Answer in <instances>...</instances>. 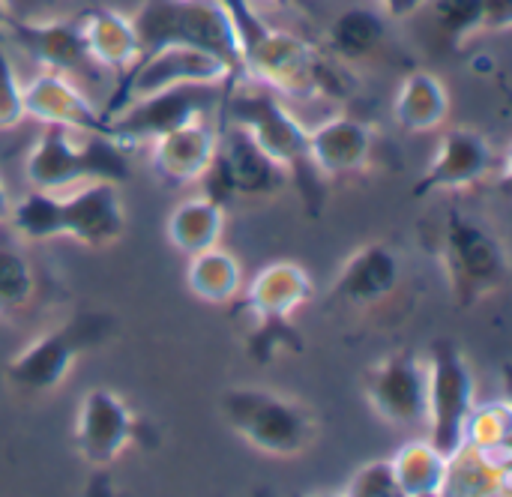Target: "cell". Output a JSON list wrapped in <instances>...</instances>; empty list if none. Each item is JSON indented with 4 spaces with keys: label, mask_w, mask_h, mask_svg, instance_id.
<instances>
[{
    "label": "cell",
    "mask_w": 512,
    "mask_h": 497,
    "mask_svg": "<svg viewBox=\"0 0 512 497\" xmlns=\"http://www.w3.org/2000/svg\"><path fill=\"white\" fill-rule=\"evenodd\" d=\"M27 120L24 111V84L15 75V66L6 54V45L0 39V132H9Z\"/></svg>",
    "instance_id": "cell-34"
},
{
    "label": "cell",
    "mask_w": 512,
    "mask_h": 497,
    "mask_svg": "<svg viewBox=\"0 0 512 497\" xmlns=\"http://www.w3.org/2000/svg\"><path fill=\"white\" fill-rule=\"evenodd\" d=\"M450 111H453L450 90L435 72L411 69L399 81V90L393 96V120L399 129L411 135L438 132L441 126H447Z\"/></svg>",
    "instance_id": "cell-23"
},
{
    "label": "cell",
    "mask_w": 512,
    "mask_h": 497,
    "mask_svg": "<svg viewBox=\"0 0 512 497\" xmlns=\"http://www.w3.org/2000/svg\"><path fill=\"white\" fill-rule=\"evenodd\" d=\"M132 18L141 57L168 48H198L219 57L243 84V57L234 18L222 0H144Z\"/></svg>",
    "instance_id": "cell-3"
},
{
    "label": "cell",
    "mask_w": 512,
    "mask_h": 497,
    "mask_svg": "<svg viewBox=\"0 0 512 497\" xmlns=\"http://www.w3.org/2000/svg\"><path fill=\"white\" fill-rule=\"evenodd\" d=\"M441 270L453 303L459 309H474L507 285L510 255L492 228L450 207L441 228Z\"/></svg>",
    "instance_id": "cell-7"
},
{
    "label": "cell",
    "mask_w": 512,
    "mask_h": 497,
    "mask_svg": "<svg viewBox=\"0 0 512 497\" xmlns=\"http://www.w3.org/2000/svg\"><path fill=\"white\" fill-rule=\"evenodd\" d=\"M426 372H429L426 438L444 456H453L465 441V423L477 402L474 369L453 339H438L429 351Z\"/></svg>",
    "instance_id": "cell-9"
},
{
    "label": "cell",
    "mask_w": 512,
    "mask_h": 497,
    "mask_svg": "<svg viewBox=\"0 0 512 497\" xmlns=\"http://www.w3.org/2000/svg\"><path fill=\"white\" fill-rule=\"evenodd\" d=\"M510 18L512 0H435V21L453 45L477 33H504Z\"/></svg>",
    "instance_id": "cell-30"
},
{
    "label": "cell",
    "mask_w": 512,
    "mask_h": 497,
    "mask_svg": "<svg viewBox=\"0 0 512 497\" xmlns=\"http://www.w3.org/2000/svg\"><path fill=\"white\" fill-rule=\"evenodd\" d=\"M9 207H12V201H9V192H6V186H3V180H0V222L9 216Z\"/></svg>",
    "instance_id": "cell-36"
},
{
    "label": "cell",
    "mask_w": 512,
    "mask_h": 497,
    "mask_svg": "<svg viewBox=\"0 0 512 497\" xmlns=\"http://www.w3.org/2000/svg\"><path fill=\"white\" fill-rule=\"evenodd\" d=\"M6 222L24 243H48V240L63 237L60 192L30 189L21 201H12Z\"/></svg>",
    "instance_id": "cell-32"
},
{
    "label": "cell",
    "mask_w": 512,
    "mask_h": 497,
    "mask_svg": "<svg viewBox=\"0 0 512 497\" xmlns=\"http://www.w3.org/2000/svg\"><path fill=\"white\" fill-rule=\"evenodd\" d=\"M512 489V462H495L471 447H459L447 459L441 495L447 497H504Z\"/></svg>",
    "instance_id": "cell-26"
},
{
    "label": "cell",
    "mask_w": 512,
    "mask_h": 497,
    "mask_svg": "<svg viewBox=\"0 0 512 497\" xmlns=\"http://www.w3.org/2000/svg\"><path fill=\"white\" fill-rule=\"evenodd\" d=\"M177 84H240V78L219 57L207 51L168 45L141 57L123 78H117V87L108 96L102 114L111 117L126 102L165 90V87H177Z\"/></svg>",
    "instance_id": "cell-11"
},
{
    "label": "cell",
    "mask_w": 512,
    "mask_h": 497,
    "mask_svg": "<svg viewBox=\"0 0 512 497\" xmlns=\"http://www.w3.org/2000/svg\"><path fill=\"white\" fill-rule=\"evenodd\" d=\"M512 408L498 399V402H483L471 408L468 423H465V447L495 459V462H512Z\"/></svg>",
    "instance_id": "cell-31"
},
{
    "label": "cell",
    "mask_w": 512,
    "mask_h": 497,
    "mask_svg": "<svg viewBox=\"0 0 512 497\" xmlns=\"http://www.w3.org/2000/svg\"><path fill=\"white\" fill-rule=\"evenodd\" d=\"M243 285H246L243 267L237 255L222 249V243L198 255H189L186 288L195 300L210 303V306H231L240 297Z\"/></svg>",
    "instance_id": "cell-25"
},
{
    "label": "cell",
    "mask_w": 512,
    "mask_h": 497,
    "mask_svg": "<svg viewBox=\"0 0 512 497\" xmlns=\"http://www.w3.org/2000/svg\"><path fill=\"white\" fill-rule=\"evenodd\" d=\"M36 297V267L24 240L0 222V321H18Z\"/></svg>",
    "instance_id": "cell-27"
},
{
    "label": "cell",
    "mask_w": 512,
    "mask_h": 497,
    "mask_svg": "<svg viewBox=\"0 0 512 497\" xmlns=\"http://www.w3.org/2000/svg\"><path fill=\"white\" fill-rule=\"evenodd\" d=\"M384 39H387V15L369 6H348L327 27V45L339 63H357L375 57Z\"/></svg>",
    "instance_id": "cell-28"
},
{
    "label": "cell",
    "mask_w": 512,
    "mask_h": 497,
    "mask_svg": "<svg viewBox=\"0 0 512 497\" xmlns=\"http://www.w3.org/2000/svg\"><path fill=\"white\" fill-rule=\"evenodd\" d=\"M378 3H381V9H384V15H387V18L402 21V18L417 15L429 0H378Z\"/></svg>",
    "instance_id": "cell-35"
},
{
    "label": "cell",
    "mask_w": 512,
    "mask_h": 497,
    "mask_svg": "<svg viewBox=\"0 0 512 497\" xmlns=\"http://www.w3.org/2000/svg\"><path fill=\"white\" fill-rule=\"evenodd\" d=\"M312 294V276L297 261H270L243 285L231 306H237V312L249 321L246 348L255 360L264 363L282 348H303V339L291 321L312 300Z\"/></svg>",
    "instance_id": "cell-5"
},
{
    "label": "cell",
    "mask_w": 512,
    "mask_h": 497,
    "mask_svg": "<svg viewBox=\"0 0 512 497\" xmlns=\"http://www.w3.org/2000/svg\"><path fill=\"white\" fill-rule=\"evenodd\" d=\"M495 147L492 141L471 126H453L441 135V144L435 150V159L423 171V177L414 183V198H429L441 192H465L477 183H483L495 171Z\"/></svg>",
    "instance_id": "cell-15"
},
{
    "label": "cell",
    "mask_w": 512,
    "mask_h": 497,
    "mask_svg": "<svg viewBox=\"0 0 512 497\" xmlns=\"http://www.w3.org/2000/svg\"><path fill=\"white\" fill-rule=\"evenodd\" d=\"M138 435L141 420L120 393L108 387H93L84 393L72 426V444L90 468L105 471L114 465L120 453L138 441Z\"/></svg>",
    "instance_id": "cell-14"
},
{
    "label": "cell",
    "mask_w": 512,
    "mask_h": 497,
    "mask_svg": "<svg viewBox=\"0 0 512 497\" xmlns=\"http://www.w3.org/2000/svg\"><path fill=\"white\" fill-rule=\"evenodd\" d=\"M228 84H177L126 102L108 117V138L120 147L150 144L153 138L207 117L213 105L222 102Z\"/></svg>",
    "instance_id": "cell-10"
},
{
    "label": "cell",
    "mask_w": 512,
    "mask_h": 497,
    "mask_svg": "<svg viewBox=\"0 0 512 497\" xmlns=\"http://www.w3.org/2000/svg\"><path fill=\"white\" fill-rule=\"evenodd\" d=\"M447 459L429 438L405 441L390 465L402 497H441L444 477H447Z\"/></svg>",
    "instance_id": "cell-29"
},
{
    "label": "cell",
    "mask_w": 512,
    "mask_h": 497,
    "mask_svg": "<svg viewBox=\"0 0 512 497\" xmlns=\"http://www.w3.org/2000/svg\"><path fill=\"white\" fill-rule=\"evenodd\" d=\"M375 129L351 114H336L309 129L312 165L324 180L363 174L372 162Z\"/></svg>",
    "instance_id": "cell-21"
},
{
    "label": "cell",
    "mask_w": 512,
    "mask_h": 497,
    "mask_svg": "<svg viewBox=\"0 0 512 497\" xmlns=\"http://www.w3.org/2000/svg\"><path fill=\"white\" fill-rule=\"evenodd\" d=\"M63 237L84 249H108L126 234V210L117 183L93 180L81 183L72 195L60 198Z\"/></svg>",
    "instance_id": "cell-17"
},
{
    "label": "cell",
    "mask_w": 512,
    "mask_h": 497,
    "mask_svg": "<svg viewBox=\"0 0 512 497\" xmlns=\"http://www.w3.org/2000/svg\"><path fill=\"white\" fill-rule=\"evenodd\" d=\"M267 3H273V6H279V9H288V6H291V0H267Z\"/></svg>",
    "instance_id": "cell-37"
},
{
    "label": "cell",
    "mask_w": 512,
    "mask_h": 497,
    "mask_svg": "<svg viewBox=\"0 0 512 497\" xmlns=\"http://www.w3.org/2000/svg\"><path fill=\"white\" fill-rule=\"evenodd\" d=\"M216 147H219V132L213 129V123H207V117L177 126L150 141L153 174L168 189L198 186L216 159Z\"/></svg>",
    "instance_id": "cell-20"
},
{
    "label": "cell",
    "mask_w": 512,
    "mask_h": 497,
    "mask_svg": "<svg viewBox=\"0 0 512 497\" xmlns=\"http://www.w3.org/2000/svg\"><path fill=\"white\" fill-rule=\"evenodd\" d=\"M6 3H9V0H6Z\"/></svg>",
    "instance_id": "cell-39"
},
{
    "label": "cell",
    "mask_w": 512,
    "mask_h": 497,
    "mask_svg": "<svg viewBox=\"0 0 512 497\" xmlns=\"http://www.w3.org/2000/svg\"><path fill=\"white\" fill-rule=\"evenodd\" d=\"M342 495L345 497H402L399 495V486H396V477H393V465L390 459H375V462H366L360 465L348 483L342 486Z\"/></svg>",
    "instance_id": "cell-33"
},
{
    "label": "cell",
    "mask_w": 512,
    "mask_h": 497,
    "mask_svg": "<svg viewBox=\"0 0 512 497\" xmlns=\"http://www.w3.org/2000/svg\"><path fill=\"white\" fill-rule=\"evenodd\" d=\"M201 183L207 186V195L225 204L228 198L279 195L288 183V174L240 126L222 120L216 159Z\"/></svg>",
    "instance_id": "cell-13"
},
{
    "label": "cell",
    "mask_w": 512,
    "mask_h": 497,
    "mask_svg": "<svg viewBox=\"0 0 512 497\" xmlns=\"http://www.w3.org/2000/svg\"><path fill=\"white\" fill-rule=\"evenodd\" d=\"M234 18L240 57H243V81L261 84L273 93L291 99H348L351 78L342 72L339 60H333L318 45L303 36L273 27L252 0H222Z\"/></svg>",
    "instance_id": "cell-1"
},
{
    "label": "cell",
    "mask_w": 512,
    "mask_h": 497,
    "mask_svg": "<svg viewBox=\"0 0 512 497\" xmlns=\"http://www.w3.org/2000/svg\"><path fill=\"white\" fill-rule=\"evenodd\" d=\"M402 279L405 264L399 249L384 240H372L345 258L330 288V300L345 309H375L399 294Z\"/></svg>",
    "instance_id": "cell-16"
},
{
    "label": "cell",
    "mask_w": 512,
    "mask_h": 497,
    "mask_svg": "<svg viewBox=\"0 0 512 497\" xmlns=\"http://www.w3.org/2000/svg\"><path fill=\"white\" fill-rule=\"evenodd\" d=\"M78 27H81L84 48L99 69L123 78L141 60L138 33H135L129 15H123L111 6H96L78 18Z\"/></svg>",
    "instance_id": "cell-22"
},
{
    "label": "cell",
    "mask_w": 512,
    "mask_h": 497,
    "mask_svg": "<svg viewBox=\"0 0 512 497\" xmlns=\"http://www.w3.org/2000/svg\"><path fill=\"white\" fill-rule=\"evenodd\" d=\"M111 330V318L99 312H84L60 327H51L30 339L3 366V381L21 396H48L63 387L87 351H93Z\"/></svg>",
    "instance_id": "cell-8"
},
{
    "label": "cell",
    "mask_w": 512,
    "mask_h": 497,
    "mask_svg": "<svg viewBox=\"0 0 512 497\" xmlns=\"http://www.w3.org/2000/svg\"><path fill=\"white\" fill-rule=\"evenodd\" d=\"M0 30L18 42L42 69L60 72V75H81V72H96L99 66L90 60L78 18H45V21H27L12 12L3 15Z\"/></svg>",
    "instance_id": "cell-18"
},
{
    "label": "cell",
    "mask_w": 512,
    "mask_h": 497,
    "mask_svg": "<svg viewBox=\"0 0 512 497\" xmlns=\"http://www.w3.org/2000/svg\"><path fill=\"white\" fill-rule=\"evenodd\" d=\"M363 399L375 417L393 429H420L426 426V399H429V372L426 360L405 348L387 354L363 375Z\"/></svg>",
    "instance_id": "cell-12"
},
{
    "label": "cell",
    "mask_w": 512,
    "mask_h": 497,
    "mask_svg": "<svg viewBox=\"0 0 512 497\" xmlns=\"http://www.w3.org/2000/svg\"><path fill=\"white\" fill-rule=\"evenodd\" d=\"M225 426L270 459H297L318 441V417L303 402L267 387H228L219 396Z\"/></svg>",
    "instance_id": "cell-4"
},
{
    "label": "cell",
    "mask_w": 512,
    "mask_h": 497,
    "mask_svg": "<svg viewBox=\"0 0 512 497\" xmlns=\"http://www.w3.org/2000/svg\"><path fill=\"white\" fill-rule=\"evenodd\" d=\"M9 12V3L6 0H0V21H3V15Z\"/></svg>",
    "instance_id": "cell-38"
},
{
    "label": "cell",
    "mask_w": 512,
    "mask_h": 497,
    "mask_svg": "<svg viewBox=\"0 0 512 497\" xmlns=\"http://www.w3.org/2000/svg\"><path fill=\"white\" fill-rule=\"evenodd\" d=\"M24 111L42 126H63L81 135H105L108 117L81 93V87L60 72L42 69L24 84Z\"/></svg>",
    "instance_id": "cell-19"
},
{
    "label": "cell",
    "mask_w": 512,
    "mask_h": 497,
    "mask_svg": "<svg viewBox=\"0 0 512 497\" xmlns=\"http://www.w3.org/2000/svg\"><path fill=\"white\" fill-rule=\"evenodd\" d=\"M132 174L126 147L105 135H87L75 141L63 126H45L24 159V177L30 189L63 192L78 183H126Z\"/></svg>",
    "instance_id": "cell-6"
},
{
    "label": "cell",
    "mask_w": 512,
    "mask_h": 497,
    "mask_svg": "<svg viewBox=\"0 0 512 497\" xmlns=\"http://www.w3.org/2000/svg\"><path fill=\"white\" fill-rule=\"evenodd\" d=\"M222 120L240 126L297 186L303 204L312 216L324 210V177L312 165L309 153V129L291 114L288 105L276 99L267 87H240L228 84L222 96Z\"/></svg>",
    "instance_id": "cell-2"
},
{
    "label": "cell",
    "mask_w": 512,
    "mask_h": 497,
    "mask_svg": "<svg viewBox=\"0 0 512 497\" xmlns=\"http://www.w3.org/2000/svg\"><path fill=\"white\" fill-rule=\"evenodd\" d=\"M222 234H225V204L207 192L180 201L165 222L168 243L183 255H198L210 246H219Z\"/></svg>",
    "instance_id": "cell-24"
}]
</instances>
